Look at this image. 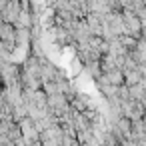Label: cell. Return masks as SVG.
<instances>
[{
	"label": "cell",
	"mask_w": 146,
	"mask_h": 146,
	"mask_svg": "<svg viewBox=\"0 0 146 146\" xmlns=\"http://www.w3.org/2000/svg\"><path fill=\"white\" fill-rule=\"evenodd\" d=\"M72 106H74L76 110H84V108H86V104H84V102H82L80 98H76V100L72 102Z\"/></svg>",
	"instance_id": "cell-4"
},
{
	"label": "cell",
	"mask_w": 146,
	"mask_h": 146,
	"mask_svg": "<svg viewBox=\"0 0 146 146\" xmlns=\"http://www.w3.org/2000/svg\"><path fill=\"white\" fill-rule=\"evenodd\" d=\"M20 4L16 2V0H12V2H8L4 8H2V18L6 20V22H10V24H16L18 22V18H20Z\"/></svg>",
	"instance_id": "cell-1"
},
{
	"label": "cell",
	"mask_w": 146,
	"mask_h": 146,
	"mask_svg": "<svg viewBox=\"0 0 146 146\" xmlns=\"http://www.w3.org/2000/svg\"><path fill=\"white\" fill-rule=\"evenodd\" d=\"M48 106H50L52 110H56L58 114H60V112H64V110L68 108V104H66V96H64L62 92L50 94V96H48Z\"/></svg>",
	"instance_id": "cell-2"
},
{
	"label": "cell",
	"mask_w": 146,
	"mask_h": 146,
	"mask_svg": "<svg viewBox=\"0 0 146 146\" xmlns=\"http://www.w3.org/2000/svg\"><path fill=\"white\" fill-rule=\"evenodd\" d=\"M16 24H20V28H28V26H30V14H28L26 10H22V12H20V18H18Z\"/></svg>",
	"instance_id": "cell-3"
},
{
	"label": "cell",
	"mask_w": 146,
	"mask_h": 146,
	"mask_svg": "<svg viewBox=\"0 0 146 146\" xmlns=\"http://www.w3.org/2000/svg\"><path fill=\"white\" fill-rule=\"evenodd\" d=\"M144 36H146V28H144Z\"/></svg>",
	"instance_id": "cell-5"
}]
</instances>
